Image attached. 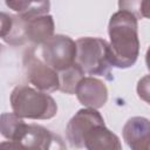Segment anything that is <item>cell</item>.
<instances>
[{"mask_svg": "<svg viewBox=\"0 0 150 150\" xmlns=\"http://www.w3.org/2000/svg\"><path fill=\"white\" fill-rule=\"evenodd\" d=\"M54 20L52 15L45 14L34 18L13 16V26L8 35L4 39L13 46L25 43L43 45L54 35Z\"/></svg>", "mask_w": 150, "mask_h": 150, "instance_id": "4", "label": "cell"}, {"mask_svg": "<svg viewBox=\"0 0 150 150\" xmlns=\"http://www.w3.org/2000/svg\"><path fill=\"white\" fill-rule=\"evenodd\" d=\"M123 139L134 150H148L150 141V123L145 117L135 116L127 121L122 130Z\"/></svg>", "mask_w": 150, "mask_h": 150, "instance_id": "10", "label": "cell"}, {"mask_svg": "<svg viewBox=\"0 0 150 150\" xmlns=\"http://www.w3.org/2000/svg\"><path fill=\"white\" fill-rule=\"evenodd\" d=\"M41 55L49 67L60 73L75 63L76 43L67 35L56 34L42 45Z\"/></svg>", "mask_w": 150, "mask_h": 150, "instance_id": "6", "label": "cell"}, {"mask_svg": "<svg viewBox=\"0 0 150 150\" xmlns=\"http://www.w3.org/2000/svg\"><path fill=\"white\" fill-rule=\"evenodd\" d=\"M15 143L16 149H52L64 148L59 136L39 124H27L22 120L18 125L13 137L9 139Z\"/></svg>", "mask_w": 150, "mask_h": 150, "instance_id": "5", "label": "cell"}, {"mask_svg": "<svg viewBox=\"0 0 150 150\" xmlns=\"http://www.w3.org/2000/svg\"><path fill=\"white\" fill-rule=\"evenodd\" d=\"M74 94L76 95L79 102L87 108H102L108 100L107 86L103 81L94 76H83L79 81Z\"/></svg>", "mask_w": 150, "mask_h": 150, "instance_id": "9", "label": "cell"}, {"mask_svg": "<svg viewBox=\"0 0 150 150\" xmlns=\"http://www.w3.org/2000/svg\"><path fill=\"white\" fill-rule=\"evenodd\" d=\"M82 148L89 150H120L122 145L120 138L112 131H110L104 123H101L94 125L84 134L82 138Z\"/></svg>", "mask_w": 150, "mask_h": 150, "instance_id": "11", "label": "cell"}, {"mask_svg": "<svg viewBox=\"0 0 150 150\" xmlns=\"http://www.w3.org/2000/svg\"><path fill=\"white\" fill-rule=\"evenodd\" d=\"M0 47H1V46H0Z\"/></svg>", "mask_w": 150, "mask_h": 150, "instance_id": "18", "label": "cell"}, {"mask_svg": "<svg viewBox=\"0 0 150 150\" xmlns=\"http://www.w3.org/2000/svg\"><path fill=\"white\" fill-rule=\"evenodd\" d=\"M23 69L30 84L45 93L59 90V73L49 67L43 60L35 56L33 52H27L23 56Z\"/></svg>", "mask_w": 150, "mask_h": 150, "instance_id": "7", "label": "cell"}, {"mask_svg": "<svg viewBox=\"0 0 150 150\" xmlns=\"http://www.w3.org/2000/svg\"><path fill=\"white\" fill-rule=\"evenodd\" d=\"M148 76H144L142 80H139L138 82V87H137V93H138V96L142 97L145 102H148V94H149V84H148Z\"/></svg>", "mask_w": 150, "mask_h": 150, "instance_id": "17", "label": "cell"}, {"mask_svg": "<svg viewBox=\"0 0 150 150\" xmlns=\"http://www.w3.org/2000/svg\"><path fill=\"white\" fill-rule=\"evenodd\" d=\"M5 2L20 18L45 15L50 8V0H5Z\"/></svg>", "mask_w": 150, "mask_h": 150, "instance_id": "12", "label": "cell"}, {"mask_svg": "<svg viewBox=\"0 0 150 150\" xmlns=\"http://www.w3.org/2000/svg\"><path fill=\"white\" fill-rule=\"evenodd\" d=\"M75 63L88 75H100L111 79L112 67L109 57V43L100 38H80L76 40Z\"/></svg>", "mask_w": 150, "mask_h": 150, "instance_id": "3", "label": "cell"}, {"mask_svg": "<svg viewBox=\"0 0 150 150\" xmlns=\"http://www.w3.org/2000/svg\"><path fill=\"white\" fill-rule=\"evenodd\" d=\"M118 8L132 14L137 20L149 16L148 0H118Z\"/></svg>", "mask_w": 150, "mask_h": 150, "instance_id": "14", "label": "cell"}, {"mask_svg": "<svg viewBox=\"0 0 150 150\" xmlns=\"http://www.w3.org/2000/svg\"><path fill=\"white\" fill-rule=\"evenodd\" d=\"M108 33L109 57L112 67L122 69L132 67L139 54L137 19L128 12L118 11L110 18Z\"/></svg>", "mask_w": 150, "mask_h": 150, "instance_id": "1", "label": "cell"}, {"mask_svg": "<svg viewBox=\"0 0 150 150\" xmlns=\"http://www.w3.org/2000/svg\"><path fill=\"white\" fill-rule=\"evenodd\" d=\"M104 123L101 114L94 108L80 109L68 122L66 136L73 148H82V138L84 134L96 124Z\"/></svg>", "mask_w": 150, "mask_h": 150, "instance_id": "8", "label": "cell"}, {"mask_svg": "<svg viewBox=\"0 0 150 150\" xmlns=\"http://www.w3.org/2000/svg\"><path fill=\"white\" fill-rule=\"evenodd\" d=\"M13 26V16L7 13L0 12V38L5 39L11 32Z\"/></svg>", "mask_w": 150, "mask_h": 150, "instance_id": "16", "label": "cell"}, {"mask_svg": "<svg viewBox=\"0 0 150 150\" xmlns=\"http://www.w3.org/2000/svg\"><path fill=\"white\" fill-rule=\"evenodd\" d=\"M84 76L82 69L74 63L71 67L59 73V90L62 93L73 95L75 93V88L79 81Z\"/></svg>", "mask_w": 150, "mask_h": 150, "instance_id": "13", "label": "cell"}, {"mask_svg": "<svg viewBox=\"0 0 150 150\" xmlns=\"http://www.w3.org/2000/svg\"><path fill=\"white\" fill-rule=\"evenodd\" d=\"M9 101L13 112L22 118L49 120L57 112L56 102L50 95L25 84L12 90Z\"/></svg>", "mask_w": 150, "mask_h": 150, "instance_id": "2", "label": "cell"}, {"mask_svg": "<svg viewBox=\"0 0 150 150\" xmlns=\"http://www.w3.org/2000/svg\"><path fill=\"white\" fill-rule=\"evenodd\" d=\"M23 118L18 116L15 112H4L0 115V134L6 138L11 139L15 132L18 125Z\"/></svg>", "mask_w": 150, "mask_h": 150, "instance_id": "15", "label": "cell"}]
</instances>
